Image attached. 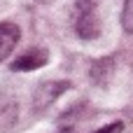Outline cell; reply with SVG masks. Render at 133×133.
I'll return each instance as SVG.
<instances>
[{
    "instance_id": "52a82bcc",
    "label": "cell",
    "mask_w": 133,
    "mask_h": 133,
    "mask_svg": "<svg viewBox=\"0 0 133 133\" xmlns=\"http://www.w3.org/2000/svg\"><path fill=\"white\" fill-rule=\"evenodd\" d=\"M122 131H124V122H112L108 126H101L98 131H94V133H122Z\"/></svg>"
},
{
    "instance_id": "3957f363",
    "label": "cell",
    "mask_w": 133,
    "mask_h": 133,
    "mask_svg": "<svg viewBox=\"0 0 133 133\" xmlns=\"http://www.w3.org/2000/svg\"><path fill=\"white\" fill-rule=\"evenodd\" d=\"M47 61H49V51H47V49H42V47H35V49H28V51H23L19 58H14V63H12V70H16V72L37 70V68L47 65Z\"/></svg>"
},
{
    "instance_id": "277c9868",
    "label": "cell",
    "mask_w": 133,
    "mask_h": 133,
    "mask_svg": "<svg viewBox=\"0 0 133 133\" xmlns=\"http://www.w3.org/2000/svg\"><path fill=\"white\" fill-rule=\"evenodd\" d=\"M19 37H21V30L16 23H12V21L0 23V63L14 51V47L19 44Z\"/></svg>"
},
{
    "instance_id": "9c48e42d",
    "label": "cell",
    "mask_w": 133,
    "mask_h": 133,
    "mask_svg": "<svg viewBox=\"0 0 133 133\" xmlns=\"http://www.w3.org/2000/svg\"><path fill=\"white\" fill-rule=\"evenodd\" d=\"M37 2H51V0H37Z\"/></svg>"
},
{
    "instance_id": "7a4b0ae2",
    "label": "cell",
    "mask_w": 133,
    "mask_h": 133,
    "mask_svg": "<svg viewBox=\"0 0 133 133\" xmlns=\"http://www.w3.org/2000/svg\"><path fill=\"white\" fill-rule=\"evenodd\" d=\"M70 89V82H42L35 94H33V105L35 110H47L61 94H65Z\"/></svg>"
},
{
    "instance_id": "5b68a950",
    "label": "cell",
    "mask_w": 133,
    "mask_h": 133,
    "mask_svg": "<svg viewBox=\"0 0 133 133\" xmlns=\"http://www.w3.org/2000/svg\"><path fill=\"white\" fill-rule=\"evenodd\" d=\"M122 28L133 35V0L124 2V9H122Z\"/></svg>"
},
{
    "instance_id": "ba28073f",
    "label": "cell",
    "mask_w": 133,
    "mask_h": 133,
    "mask_svg": "<svg viewBox=\"0 0 133 133\" xmlns=\"http://www.w3.org/2000/svg\"><path fill=\"white\" fill-rule=\"evenodd\" d=\"M56 133H75L72 129H61V131H56Z\"/></svg>"
},
{
    "instance_id": "8992f818",
    "label": "cell",
    "mask_w": 133,
    "mask_h": 133,
    "mask_svg": "<svg viewBox=\"0 0 133 133\" xmlns=\"http://www.w3.org/2000/svg\"><path fill=\"white\" fill-rule=\"evenodd\" d=\"M101 0H75V12H87V9H98Z\"/></svg>"
},
{
    "instance_id": "6da1fadb",
    "label": "cell",
    "mask_w": 133,
    "mask_h": 133,
    "mask_svg": "<svg viewBox=\"0 0 133 133\" xmlns=\"http://www.w3.org/2000/svg\"><path fill=\"white\" fill-rule=\"evenodd\" d=\"M75 33L82 40H96L101 35V16L98 9H87V12H75Z\"/></svg>"
}]
</instances>
